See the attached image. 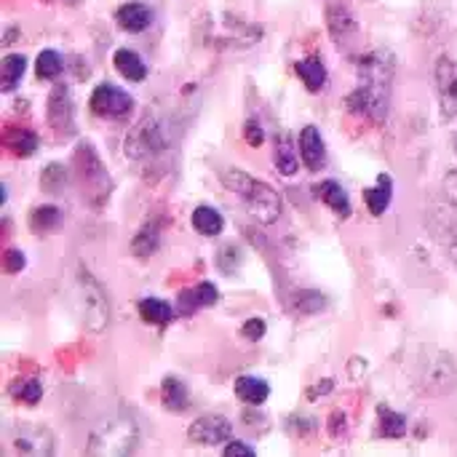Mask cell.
Wrapping results in <instances>:
<instances>
[{"mask_svg": "<svg viewBox=\"0 0 457 457\" xmlns=\"http://www.w3.org/2000/svg\"><path fill=\"white\" fill-rule=\"evenodd\" d=\"M3 268H5V273H21V268H24V254H21L19 249H8V252L3 254Z\"/></svg>", "mask_w": 457, "mask_h": 457, "instance_id": "34", "label": "cell"}, {"mask_svg": "<svg viewBox=\"0 0 457 457\" xmlns=\"http://www.w3.org/2000/svg\"><path fill=\"white\" fill-rule=\"evenodd\" d=\"M455 150H457V139H455Z\"/></svg>", "mask_w": 457, "mask_h": 457, "instance_id": "39", "label": "cell"}, {"mask_svg": "<svg viewBox=\"0 0 457 457\" xmlns=\"http://www.w3.org/2000/svg\"><path fill=\"white\" fill-rule=\"evenodd\" d=\"M62 56L54 51V48H46V51H40L37 54V64H35V72H37V78H43V80H54V78H59V72H62Z\"/></svg>", "mask_w": 457, "mask_h": 457, "instance_id": "28", "label": "cell"}, {"mask_svg": "<svg viewBox=\"0 0 457 457\" xmlns=\"http://www.w3.org/2000/svg\"><path fill=\"white\" fill-rule=\"evenodd\" d=\"M447 254H450V257H453V260L457 262V230L453 233V236H450V244H447Z\"/></svg>", "mask_w": 457, "mask_h": 457, "instance_id": "38", "label": "cell"}, {"mask_svg": "<svg viewBox=\"0 0 457 457\" xmlns=\"http://www.w3.org/2000/svg\"><path fill=\"white\" fill-rule=\"evenodd\" d=\"M193 228H195L201 236L214 238V236L222 233L225 220H222V214H220L217 209H212V206H198V209L193 212Z\"/></svg>", "mask_w": 457, "mask_h": 457, "instance_id": "19", "label": "cell"}, {"mask_svg": "<svg viewBox=\"0 0 457 457\" xmlns=\"http://www.w3.org/2000/svg\"><path fill=\"white\" fill-rule=\"evenodd\" d=\"M139 316H142L147 324H158V327H163V324L174 321V311H171V305H169V303H163V300H153V297L139 303Z\"/></svg>", "mask_w": 457, "mask_h": 457, "instance_id": "25", "label": "cell"}, {"mask_svg": "<svg viewBox=\"0 0 457 457\" xmlns=\"http://www.w3.org/2000/svg\"><path fill=\"white\" fill-rule=\"evenodd\" d=\"M75 303H78V313H80L86 329H91L96 335L104 332V327L110 324V303H107V295H104L102 284L88 270H78Z\"/></svg>", "mask_w": 457, "mask_h": 457, "instance_id": "3", "label": "cell"}, {"mask_svg": "<svg viewBox=\"0 0 457 457\" xmlns=\"http://www.w3.org/2000/svg\"><path fill=\"white\" fill-rule=\"evenodd\" d=\"M137 442V426L129 418L107 423L102 431L94 434L91 439V453H107V455H126L134 450Z\"/></svg>", "mask_w": 457, "mask_h": 457, "instance_id": "5", "label": "cell"}, {"mask_svg": "<svg viewBox=\"0 0 457 457\" xmlns=\"http://www.w3.org/2000/svg\"><path fill=\"white\" fill-rule=\"evenodd\" d=\"M300 155H303V163L311 169V171H319L327 161V150H324V139H321V131L316 126H305L300 131Z\"/></svg>", "mask_w": 457, "mask_h": 457, "instance_id": "12", "label": "cell"}, {"mask_svg": "<svg viewBox=\"0 0 457 457\" xmlns=\"http://www.w3.org/2000/svg\"><path fill=\"white\" fill-rule=\"evenodd\" d=\"M378 415H380V434H383V436H388V439H402V436L407 434V418H404V415H399V412H394V410H388V407H380Z\"/></svg>", "mask_w": 457, "mask_h": 457, "instance_id": "26", "label": "cell"}, {"mask_svg": "<svg viewBox=\"0 0 457 457\" xmlns=\"http://www.w3.org/2000/svg\"><path fill=\"white\" fill-rule=\"evenodd\" d=\"M297 75L305 80V86H308L311 91H321V88L327 86V67H324V62L316 59V56H308V59H303V62H297Z\"/></svg>", "mask_w": 457, "mask_h": 457, "instance_id": "21", "label": "cell"}, {"mask_svg": "<svg viewBox=\"0 0 457 457\" xmlns=\"http://www.w3.org/2000/svg\"><path fill=\"white\" fill-rule=\"evenodd\" d=\"M241 260H244V254H241V249H238L236 244L222 246V252H220V257H217V262H220V268H222L225 273H233V270L241 265Z\"/></svg>", "mask_w": 457, "mask_h": 457, "instance_id": "31", "label": "cell"}, {"mask_svg": "<svg viewBox=\"0 0 457 457\" xmlns=\"http://www.w3.org/2000/svg\"><path fill=\"white\" fill-rule=\"evenodd\" d=\"M222 185H225L230 193H236V195L244 198L249 214H252L257 222L273 225V222L281 217V209H284L281 195H278L268 182H260V179L249 177L246 171L228 169V171L222 174Z\"/></svg>", "mask_w": 457, "mask_h": 457, "instance_id": "2", "label": "cell"}, {"mask_svg": "<svg viewBox=\"0 0 457 457\" xmlns=\"http://www.w3.org/2000/svg\"><path fill=\"white\" fill-rule=\"evenodd\" d=\"M5 147L13 155L27 158V155H32L37 150V137L32 131H27V129H8L5 131Z\"/></svg>", "mask_w": 457, "mask_h": 457, "instance_id": "23", "label": "cell"}, {"mask_svg": "<svg viewBox=\"0 0 457 457\" xmlns=\"http://www.w3.org/2000/svg\"><path fill=\"white\" fill-rule=\"evenodd\" d=\"M217 300H220L217 287H214V284H209V281H201L195 289L182 292V297H179V308H182V313H193V311H198V308L214 305Z\"/></svg>", "mask_w": 457, "mask_h": 457, "instance_id": "15", "label": "cell"}, {"mask_svg": "<svg viewBox=\"0 0 457 457\" xmlns=\"http://www.w3.org/2000/svg\"><path fill=\"white\" fill-rule=\"evenodd\" d=\"M115 19H118L120 29H126V32H142V29L150 27L153 13H150V8L145 3H126V5L118 8V16Z\"/></svg>", "mask_w": 457, "mask_h": 457, "instance_id": "14", "label": "cell"}, {"mask_svg": "<svg viewBox=\"0 0 457 457\" xmlns=\"http://www.w3.org/2000/svg\"><path fill=\"white\" fill-rule=\"evenodd\" d=\"M91 110L102 118H115V120H123L131 115L134 110V99L120 91L118 86H96L94 94H91Z\"/></svg>", "mask_w": 457, "mask_h": 457, "instance_id": "7", "label": "cell"}, {"mask_svg": "<svg viewBox=\"0 0 457 457\" xmlns=\"http://www.w3.org/2000/svg\"><path fill=\"white\" fill-rule=\"evenodd\" d=\"M225 457H254V450L246 442H230L225 447Z\"/></svg>", "mask_w": 457, "mask_h": 457, "instance_id": "36", "label": "cell"}, {"mask_svg": "<svg viewBox=\"0 0 457 457\" xmlns=\"http://www.w3.org/2000/svg\"><path fill=\"white\" fill-rule=\"evenodd\" d=\"M24 70H27V59H24L21 54L5 56V59H3V91H13L16 83L21 80Z\"/></svg>", "mask_w": 457, "mask_h": 457, "instance_id": "27", "label": "cell"}, {"mask_svg": "<svg viewBox=\"0 0 457 457\" xmlns=\"http://www.w3.org/2000/svg\"><path fill=\"white\" fill-rule=\"evenodd\" d=\"M244 137H246V142H249L252 147H260V145L265 142V131H262V126H260L257 120H246Z\"/></svg>", "mask_w": 457, "mask_h": 457, "instance_id": "35", "label": "cell"}, {"mask_svg": "<svg viewBox=\"0 0 457 457\" xmlns=\"http://www.w3.org/2000/svg\"><path fill=\"white\" fill-rule=\"evenodd\" d=\"M158 246H161V236H158V230H155L153 225L142 228V230L137 233V238L131 241V249H134L137 257H150V254L158 252Z\"/></svg>", "mask_w": 457, "mask_h": 457, "instance_id": "29", "label": "cell"}, {"mask_svg": "<svg viewBox=\"0 0 457 457\" xmlns=\"http://www.w3.org/2000/svg\"><path fill=\"white\" fill-rule=\"evenodd\" d=\"M300 166V155H297V145L289 134L276 137V169L287 177H292Z\"/></svg>", "mask_w": 457, "mask_h": 457, "instance_id": "17", "label": "cell"}, {"mask_svg": "<svg viewBox=\"0 0 457 457\" xmlns=\"http://www.w3.org/2000/svg\"><path fill=\"white\" fill-rule=\"evenodd\" d=\"M233 388H236V396H238L244 404H249V407H260V404H265L268 396H270V386H268L262 378H252V375L238 378Z\"/></svg>", "mask_w": 457, "mask_h": 457, "instance_id": "13", "label": "cell"}, {"mask_svg": "<svg viewBox=\"0 0 457 457\" xmlns=\"http://www.w3.org/2000/svg\"><path fill=\"white\" fill-rule=\"evenodd\" d=\"M161 396H163V404L171 410V412H182L187 407V388L179 378H166L163 386H161Z\"/></svg>", "mask_w": 457, "mask_h": 457, "instance_id": "24", "label": "cell"}, {"mask_svg": "<svg viewBox=\"0 0 457 457\" xmlns=\"http://www.w3.org/2000/svg\"><path fill=\"white\" fill-rule=\"evenodd\" d=\"M436 91L442 102V115L457 118V62L442 56L436 62Z\"/></svg>", "mask_w": 457, "mask_h": 457, "instance_id": "10", "label": "cell"}, {"mask_svg": "<svg viewBox=\"0 0 457 457\" xmlns=\"http://www.w3.org/2000/svg\"><path fill=\"white\" fill-rule=\"evenodd\" d=\"M11 445L16 453L21 455H51L54 453V436L51 431L40 428V426H19L11 436Z\"/></svg>", "mask_w": 457, "mask_h": 457, "instance_id": "9", "label": "cell"}, {"mask_svg": "<svg viewBox=\"0 0 457 457\" xmlns=\"http://www.w3.org/2000/svg\"><path fill=\"white\" fill-rule=\"evenodd\" d=\"M394 86V56L383 48L370 51L359 59V83L348 96L353 112L380 123L388 118Z\"/></svg>", "mask_w": 457, "mask_h": 457, "instance_id": "1", "label": "cell"}, {"mask_svg": "<svg viewBox=\"0 0 457 457\" xmlns=\"http://www.w3.org/2000/svg\"><path fill=\"white\" fill-rule=\"evenodd\" d=\"M329 29H332L337 43L351 40V35H356V21H353L351 11L345 5H332L329 8Z\"/></svg>", "mask_w": 457, "mask_h": 457, "instance_id": "20", "label": "cell"}, {"mask_svg": "<svg viewBox=\"0 0 457 457\" xmlns=\"http://www.w3.org/2000/svg\"><path fill=\"white\" fill-rule=\"evenodd\" d=\"M16 396H19V402H24V404H37L40 402V396H43V386L37 383V380H21V386L16 388Z\"/></svg>", "mask_w": 457, "mask_h": 457, "instance_id": "32", "label": "cell"}, {"mask_svg": "<svg viewBox=\"0 0 457 457\" xmlns=\"http://www.w3.org/2000/svg\"><path fill=\"white\" fill-rule=\"evenodd\" d=\"M163 147H166V137H163L158 120H153L150 115L142 118L139 123H134L131 131L126 134V155L134 158V161H142L147 155H155Z\"/></svg>", "mask_w": 457, "mask_h": 457, "instance_id": "6", "label": "cell"}, {"mask_svg": "<svg viewBox=\"0 0 457 457\" xmlns=\"http://www.w3.org/2000/svg\"><path fill=\"white\" fill-rule=\"evenodd\" d=\"M445 195L453 206H457V171H450L445 177Z\"/></svg>", "mask_w": 457, "mask_h": 457, "instance_id": "37", "label": "cell"}, {"mask_svg": "<svg viewBox=\"0 0 457 457\" xmlns=\"http://www.w3.org/2000/svg\"><path fill=\"white\" fill-rule=\"evenodd\" d=\"M265 332H268V327H265V321H262V319H249V321L244 324V329H241V335H244L246 340H252V343L262 340V337H265Z\"/></svg>", "mask_w": 457, "mask_h": 457, "instance_id": "33", "label": "cell"}, {"mask_svg": "<svg viewBox=\"0 0 457 457\" xmlns=\"http://www.w3.org/2000/svg\"><path fill=\"white\" fill-rule=\"evenodd\" d=\"M59 225V209L56 206H37L29 217V228L35 233H43V230H51Z\"/></svg>", "mask_w": 457, "mask_h": 457, "instance_id": "30", "label": "cell"}, {"mask_svg": "<svg viewBox=\"0 0 457 457\" xmlns=\"http://www.w3.org/2000/svg\"><path fill=\"white\" fill-rule=\"evenodd\" d=\"M230 420L222 418V415H204L198 418L190 428H187V439L198 447H214V445H222L230 439Z\"/></svg>", "mask_w": 457, "mask_h": 457, "instance_id": "8", "label": "cell"}, {"mask_svg": "<svg viewBox=\"0 0 457 457\" xmlns=\"http://www.w3.org/2000/svg\"><path fill=\"white\" fill-rule=\"evenodd\" d=\"M112 62H115V70H118L126 80L139 83V80L147 78V67H145L142 56H139L137 51H131V48H118Z\"/></svg>", "mask_w": 457, "mask_h": 457, "instance_id": "16", "label": "cell"}, {"mask_svg": "<svg viewBox=\"0 0 457 457\" xmlns=\"http://www.w3.org/2000/svg\"><path fill=\"white\" fill-rule=\"evenodd\" d=\"M319 195H321V201L329 206V209H335L340 217H348L351 214V198H348V193L337 185V182H324V185H319Z\"/></svg>", "mask_w": 457, "mask_h": 457, "instance_id": "22", "label": "cell"}, {"mask_svg": "<svg viewBox=\"0 0 457 457\" xmlns=\"http://www.w3.org/2000/svg\"><path fill=\"white\" fill-rule=\"evenodd\" d=\"M457 386V367L450 353L428 351L418 367V388L431 396H445Z\"/></svg>", "mask_w": 457, "mask_h": 457, "instance_id": "4", "label": "cell"}, {"mask_svg": "<svg viewBox=\"0 0 457 457\" xmlns=\"http://www.w3.org/2000/svg\"><path fill=\"white\" fill-rule=\"evenodd\" d=\"M48 123L59 134L75 131V115H72V99L64 86H56L48 96Z\"/></svg>", "mask_w": 457, "mask_h": 457, "instance_id": "11", "label": "cell"}, {"mask_svg": "<svg viewBox=\"0 0 457 457\" xmlns=\"http://www.w3.org/2000/svg\"><path fill=\"white\" fill-rule=\"evenodd\" d=\"M391 177L388 174H380V185L378 187H367L364 190V201H367V209L380 217L388 206H391V198H394V187H391Z\"/></svg>", "mask_w": 457, "mask_h": 457, "instance_id": "18", "label": "cell"}]
</instances>
